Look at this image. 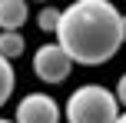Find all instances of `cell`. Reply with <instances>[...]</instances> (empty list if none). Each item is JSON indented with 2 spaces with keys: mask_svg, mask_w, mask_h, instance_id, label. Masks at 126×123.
Returning a JSON list of instances; mask_svg holds the SVG:
<instances>
[{
  "mask_svg": "<svg viewBox=\"0 0 126 123\" xmlns=\"http://www.w3.org/2000/svg\"><path fill=\"white\" fill-rule=\"evenodd\" d=\"M57 43L80 67H100L123 47V13L113 0H76L63 7Z\"/></svg>",
  "mask_w": 126,
  "mask_h": 123,
  "instance_id": "cell-1",
  "label": "cell"
},
{
  "mask_svg": "<svg viewBox=\"0 0 126 123\" xmlns=\"http://www.w3.org/2000/svg\"><path fill=\"white\" fill-rule=\"evenodd\" d=\"M120 103H116L113 90L103 83H83L66 97L63 106V120L66 123H116L120 120Z\"/></svg>",
  "mask_w": 126,
  "mask_h": 123,
  "instance_id": "cell-2",
  "label": "cell"
},
{
  "mask_svg": "<svg viewBox=\"0 0 126 123\" xmlns=\"http://www.w3.org/2000/svg\"><path fill=\"white\" fill-rule=\"evenodd\" d=\"M70 70H73V60L66 57V50H63L57 40L33 50V73H37V80L57 87V83H63L70 77Z\"/></svg>",
  "mask_w": 126,
  "mask_h": 123,
  "instance_id": "cell-3",
  "label": "cell"
},
{
  "mask_svg": "<svg viewBox=\"0 0 126 123\" xmlns=\"http://www.w3.org/2000/svg\"><path fill=\"white\" fill-rule=\"evenodd\" d=\"M60 120H63L60 103L43 90L27 93L17 103V113H13V123H60Z\"/></svg>",
  "mask_w": 126,
  "mask_h": 123,
  "instance_id": "cell-4",
  "label": "cell"
},
{
  "mask_svg": "<svg viewBox=\"0 0 126 123\" xmlns=\"http://www.w3.org/2000/svg\"><path fill=\"white\" fill-rule=\"evenodd\" d=\"M30 17L27 0H0V33H20Z\"/></svg>",
  "mask_w": 126,
  "mask_h": 123,
  "instance_id": "cell-5",
  "label": "cell"
},
{
  "mask_svg": "<svg viewBox=\"0 0 126 123\" xmlns=\"http://www.w3.org/2000/svg\"><path fill=\"white\" fill-rule=\"evenodd\" d=\"M23 50H27L23 33H0V57H3V60H17V57H23Z\"/></svg>",
  "mask_w": 126,
  "mask_h": 123,
  "instance_id": "cell-6",
  "label": "cell"
},
{
  "mask_svg": "<svg viewBox=\"0 0 126 123\" xmlns=\"http://www.w3.org/2000/svg\"><path fill=\"white\" fill-rule=\"evenodd\" d=\"M13 87H17V73H13V63L0 57V106L13 97Z\"/></svg>",
  "mask_w": 126,
  "mask_h": 123,
  "instance_id": "cell-7",
  "label": "cell"
},
{
  "mask_svg": "<svg viewBox=\"0 0 126 123\" xmlns=\"http://www.w3.org/2000/svg\"><path fill=\"white\" fill-rule=\"evenodd\" d=\"M60 7H43V10L37 13V27L43 33H57V27H60Z\"/></svg>",
  "mask_w": 126,
  "mask_h": 123,
  "instance_id": "cell-8",
  "label": "cell"
},
{
  "mask_svg": "<svg viewBox=\"0 0 126 123\" xmlns=\"http://www.w3.org/2000/svg\"><path fill=\"white\" fill-rule=\"evenodd\" d=\"M113 97H116V103H120V106H126V73H123L120 80H116V90H113Z\"/></svg>",
  "mask_w": 126,
  "mask_h": 123,
  "instance_id": "cell-9",
  "label": "cell"
},
{
  "mask_svg": "<svg viewBox=\"0 0 126 123\" xmlns=\"http://www.w3.org/2000/svg\"><path fill=\"white\" fill-rule=\"evenodd\" d=\"M123 43H126V13H123Z\"/></svg>",
  "mask_w": 126,
  "mask_h": 123,
  "instance_id": "cell-10",
  "label": "cell"
},
{
  "mask_svg": "<svg viewBox=\"0 0 126 123\" xmlns=\"http://www.w3.org/2000/svg\"><path fill=\"white\" fill-rule=\"evenodd\" d=\"M116 123H126V113H120V120H116Z\"/></svg>",
  "mask_w": 126,
  "mask_h": 123,
  "instance_id": "cell-11",
  "label": "cell"
},
{
  "mask_svg": "<svg viewBox=\"0 0 126 123\" xmlns=\"http://www.w3.org/2000/svg\"><path fill=\"white\" fill-rule=\"evenodd\" d=\"M0 123H13V120H3V117H0Z\"/></svg>",
  "mask_w": 126,
  "mask_h": 123,
  "instance_id": "cell-12",
  "label": "cell"
}]
</instances>
